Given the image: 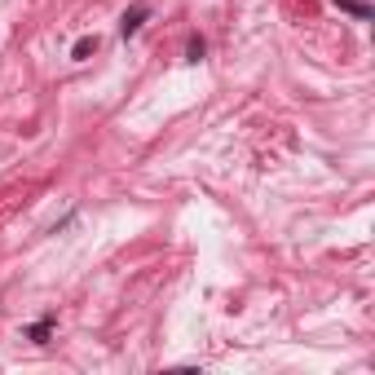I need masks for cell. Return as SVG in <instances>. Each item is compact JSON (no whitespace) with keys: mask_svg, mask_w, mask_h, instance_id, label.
I'll use <instances>...</instances> for the list:
<instances>
[{"mask_svg":"<svg viewBox=\"0 0 375 375\" xmlns=\"http://www.w3.org/2000/svg\"><path fill=\"white\" fill-rule=\"evenodd\" d=\"M93 53H97V36H80L75 49H71V58H75V62H84V58H93Z\"/></svg>","mask_w":375,"mask_h":375,"instance_id":"cell-3","label":"cell"},{"mask_svg":"<svg viewBox=\"0 0 375 375\" xmlns=\"http://www.w3.org/2000/svg\"><path fill=\"white\" fill-rule=\"evenodd\" d=\"M146 23V5H137L133 13H124V23H120V36L128 40V36H137V27Z\"/></svg>","mask_w":375,"mask_h":375,"instance_id":"cell-1","label":"cell"},{"mask_svg":"<svg viewBox=\"0 0 375 375\" xmlns=\"http://www.w3.org/2000/svg\"><path fill=\"white\" fill-rule=\"evenodd\" d=\"M340 9H349L353 18H371V13H375V0H340Z\"/></svg>","mask_w":375,"mask_h":375,"instance_id":"cell-2","label":"cell"},{"mask_svg":"<svg viewBox=\"0 0 375 375\" xmlns=\"http://www.w3.org/2000/svg\"><path fill=\"white\" fill-rule=\"evenodd\" d=\"M49 331H53V322H49V318H44V322H36V327H31L27 336H31V340H44Z\"/></svg>","mask_w":375,"mask_h":375,"instance_id":"cell-4","label":"cell"}]
</instances>
